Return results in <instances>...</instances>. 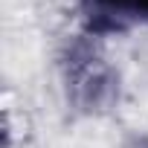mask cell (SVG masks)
<instances>
[{
    "mask_svg": "<svg viewBox=\"0 0 148 148\" xmlns=\"http://www.w3.org/2000/svg\"><path fill=\"white\" fill-rule=\"evenodd\" d=\"M136 21V0H82V26L93 38L122 35Z\"/></svg>",
    "mask_w": 148,
    "mask_h": 148,
    "instance_id": "cell-2",
    "label": "cell"
},
{
    "mask_svg": "<svg viewBox=\"0 0 148 148\" xmlns=\"http://www.w3.org/2000/svg\"><path fill=\"white\" fill-rule=\"evenodd\" d=\"M136 21L148 23V0H136Z\"/></svg>",
    "mask_w": 148,
    "mask_h": 148,
    "instance_id": "cell-3",
    "label": "cell"
},
{
    "mask_svg": "<svg viewBox=\"0 0 148 148\" xmlns=\"http://www.w3.org/2000/svg\"><path fill=\"white\" fill-rule=\"evenodd\" d=\"M67 84L82 108L96 110L105 108L116 96V79L105 67V61L84 44H76L67 58Z\"/></svg>",
    "mask_w": 148,
    "mask_h": 148,
    "instance_id": "cell-1",
    "label": "cell"
}]
</instances>
